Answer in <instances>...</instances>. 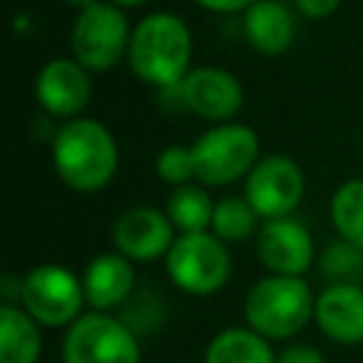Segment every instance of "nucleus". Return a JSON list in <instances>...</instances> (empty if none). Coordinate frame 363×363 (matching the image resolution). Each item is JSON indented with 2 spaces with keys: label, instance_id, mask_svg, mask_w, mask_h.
Listing matches in <instances>:
<instances>
[{
  "label": "nucleus",
  "instance_id": "obj_11",
  "mask_svg": "<svg viewBox=\"0 0 363 363\" xmlns=\"http://www.w3.org/2000/svg\"><path fill=\"white\" fill-rule=\"evenodd\" d=\"M255 250L269 275H303L312 267L315 244L309 230L295 218L264 221L255 238Z\"/></svg>",
  "mask_w": 363,
  "mask_h": 363
},
{
  "label": "nucleus",
  "instance_id": "obj_13",
  "mask_svg": "<svg viewBox=\"0 0 363 363\" xmlns=\"http://www.w3.org/2000/svg\"><path fill=\"white\" fill-rule=\"evenodd\" d=\"M173 221L156 207H130L113 224V244L128 261H153L173 247Z\"/></svg>",
  "mask_w": 363,
  "mask_h": 363
},
{
  "label": "nucleus",
  "instance_id": "obj_10",
  "mask_svg": "<svg viewBox=\"0 0 363 363\" xmlns=\"http://www.w3.org/2000/svg\"><path fill=\"white\" fill-rule=\"evenodd\" d=\"M91 77L88 68L74 57L48 60L34 79V94L43 111L62 119H77V113L91 102Z\"/></svg>",
  "mask_w": 363,
  "mask_h": 363
},
{
  "label": "nucleus",
  "instance_id": "obj_15",
  "mask_svg": "<svg viewBox=\"0 0 363 363\" xmlns=\"http://www.w3.org/2000/svg\"><path fill=\"white\" fill-rule=\"evenodd\" d=\"M133 286H136L133 261H128L122 252H99L96 258H91L82 275L85 303L94 312H108L125 303Z\"/></svg>",
  "mask_w": 363,
  "mask_h": 363
},
{
  "label": "nucleus",
  "instance_id": "obj_17",
  "mask_svg": "<svg viewBox=\"0 0 363 363\" xmlns=\"http://www.w3.org/2000/svg\"><path fill=\"white\" fill-rule=\"evenodd\" d=\"M40 349V323L20 306H0V363H37Z\"/></svg>",
  "mask_w": 363,
  "mask_h": 363
},
{
  "label": "nucleus",
  "instance_id": "obj_8",
  "mask_svg": "<svg viewBox=\"0 0 363 363\" xmlns=\"http://www.w3.org/2000/svg\"><path fill=\"white\" fill-rule=\"evenodd\" d=\"M20 301L40 326H71L85 306L82 278L60 264H40L23 278Z\"/></svg>",
  "mask_w": 363,
  "mask_h": 363
},
{
  "label": "nucleus",
  "instance_id": "obj_18",
  "mask_svg": "<svg viewBox=\"0 0 363 363\" xmlns=\"http://www.w3.org/2000/svg\"><path fill=\"white\" fill-rule=\"evenodd\" d=\"M204 363H275V354L269 340L250 326H230L210 340Z\"/></svg>",
  "mask_w": 363,
  "mask_h": 363
},
{
  "label": "nucleus",
  "instance_id": "obj_16",
  "mask_svg": "<svg viewBox=\"0 0 363 363\" xmlns=\"http://www.w3.org/2000/svg\"><path fill=\"white\" fill-rule=\"evenodd\" d=\"M244 37L264 57L284 54L295 40V17L289 6L281 0H255L244 11Z\"/></svg>",
  "mask_w": 363,
  "mask_h": 363
},
{
  "label": "nucleus",
  "instance_id": "obj_7",
  "mask_svg": "<svg viewBox=\"0 0 363 363\" xmlns=\"http://www.w3.org/2000/svg\"><path fill=\"white\" fill-rule=\"evenodd\" d=\"M62 363H142V354L130 326L91 309L65 329Z\"/></svg>",
  "mask_w": 363,
  "mask_h": 363
},
{
  "label": "nucleus",
  "instance_id": "obj_9",
  "mask_svg": "<svg viewBox=\"0 0 363 363\" xmlns=\"http://www.w3.org/2000/svg\"><path fill=\"white\" fill-rule=\"evenodd\" d=\"M244 199L258 218H286L303 199V173L289 156H264L244 182Z\"/></svg>",
  "mask_w": 363,
  "mask_h": 363
},
{
  "label": "nucleus",
  "instance_id": "obj_2",
  "mask_svg": "<svg viewBox=\"0 0 363 363\" xmlns=\"http://www.w3.org/2000/svg\"><path fill=\"white\" fill-rule=\"evenodd\" d=\"M54 170L57 176L77 193L102 190L116 167H119V147L113 133L88 116L68 119L54 136Z\"/></svg>",
  "mask_w": 363,
  "mask_h": 363
},
{
  "label": "nucleus",
  "instance_id": "obj_24",
  "mask_svg": "<svg viewBox=\"0 0 363 363\" xmlns=\"http://www.w3.org/2000/svg\"><path fill=\"white\" fill-rule=\"evenodd\" d=\"M337 6H340V0H295V9H298L303 17H309V20L329 17Z\"/></svg>",
  "mask_w": 363,
  "mask_h": 363
},
{
  "label": "nucleus",
  "instance_id": "obj_23",
  "mask_svg": "<svg viewBox=\"0 0 363 363\" xmlns=\"http://www.w3.org/2000/svg\"><path fill=\"white\" fill-rule=\"evenodd\" d=\"M275 363H326V357L309 343H292L275 354Z\"/></svg>",
  "mask_w": 363,
  "mask_h": 363
},
{
  "label": "nucleus",
  "instance_id": "obj_27",
  "mask_svg": "<svg viewBox=\"0 0 363 363\" xmlns=\"http://www.w3.org/2000/svg\"><path fill=\"white\" fill-rule=\"evenodd\" d=\"M68 3H71V6H77V9L82 11V9H88V6H94V3H99V0H68Z\"/></svg>",
  "mask_w": 363,
  "mask_h": 363
},
{
  "label": "nucleus",
  "instance_id": "obj_20",
  "mask_svg": "<svg viewBox=\"0 0 363 363\" xmlns=\"http://www.w3.org/2000/svg\"><path fill=\"white\" fill-rule=\"evenodd\" d=\"M329 216L340 238L363 250V179H352L332 193Z\"/></svg>",
  "mask_w": 363,
  "mask_h": 363
},
{
  "label": "nucleus",
  "instance_id": "obj_22",
  "mask_svg": "<svg viewBox=\"0 0 363 363\" xmlns=\"http://www.w3.org/2000/svg\"><path fill=\"white\" fill-rule=\"evenodd\" d=\"M156 176L173 187L190 184V179H196V162H193V150L182 147V145H170L156 156Z\"/></svg>",
  "mask_w": 363,
  "mask_h": 363
},
{
  "label": "nucleus",
  "instance_id": "obj_25",
  "mask_svg": "<svg viewBox=\"0 0 363 363\" xmlns=\"http://www.w3.org/2000/svg\"><path fill=\"white\" fill-rule=\"evenodd\" d=\"M199 3L201 9H210V11H247L255 0H193Z\"/></svg>",
  "mask_w": 363,
  "mask_h": 363
},
{
  "label": "nucleus",
  "instance_id": "obj_3",
  "mask_svg": "<svg viewBox=\"0 0 363 363\" xmlns=\"http://www.w3.org/2000/svg\"><path fill=\"white\" fill-rule=\"evenodd\" d=\"M244 318L267 340H286L315 318V295L298 275H267L244 301Z\"/></svg>",
  "mask_w": 363,
  "mask_h": 363
},
{
  "label": "nucleus",
  "instance_id": "obj_6",
  "mask_svg": "<svg viewBox=\"0 0 363 363\" xmlns=\"http://www.w3.org/2000/svg\"><path fill=\"white\" fill-rule=\"evenodd\" d=\"M130 31L133 28H128L122 9L99 0L77 14L71 31V57L88 71H108L128 57Z\"/></svg>",
  "mask_w": 363,
  "mask_h": 363
},
{
  "label": "nucleus",
  "instance_id": "obj_14",
  "mask_svg": "<svg viewBox=\"0 0 363 363\" xmlns=\"http://www.w3.org/2000/svg\"><path fill=\"white\" fill-rule=\"evenodd\" d=\"M315 320L335 343H363V286L332 281L315 298Z\"/></svg>",
  "mask_w": 363,
  "mask_h": 363
},
{
  "label": "nucleus",
  "instance_id": "obj_26",
  "mask_svg": "<svg viewBox=\"0 0 363 363\" xmlns=\"http://www.w3.org/2000/svg\"><path fill=\"white\" fill-rule=\"evenodd\" d=\"M108 3H113V6H145V3H150V0H108Z\"/></svg>",
  "mask_w": 363,
  "mask_h": 363
},
{
  "label": "nucleus",
  "instance_id": "obj_12",
  "mask_svg": "<svg viewBox=\"0 0 363 363\" xmlns=\"http://www.w3.org/2000/svg\"><path fill=\"white\" fill-rule=\"evenodd\" d=\"M182 105L187 111H193L201 119L210 122H227L238 113L241 102H244V88L241 82L216 65H204V68H193L182 82Z\"/></svg>",
  "mask_w": 363,
  "mask_h": 363
},
{
  "label": "nucleus",
  "instance_id": "obj_5",
  "mask_svg": "<svg viewBox=\"0 0 363 363\" xmlns=\"http://www.w3.org/2000/svg\"><path fill=\"white\" fill-rule=\"evenodd\" d=\"M170 281L190 295L218 292L233 272L227 244L213 233H182L164 255Z\"/></svg>",
  "mask_w": 363,
  "mask_h": 363
},
{
  "label": "nucleus",
  "instance_id": "obj_4",
  "mask_svg": "<svg viewBox=\"0 0 363 363\" xmlns=\"http://www.w3.org/2000/svg\"><path fill=\"white\" fill-rule=\"evenodd\" d=\"M193 162H196V179L204 187H221L241 176H250V170L258 164V133L247 125H216L204 130L193 145Z\"/></svg>",
  "mask_w": 363,
  "mask_h": 363
},
{
  "label": "nucleus",
  "instance_id": "obj_19",
  "mask_svg": "<svg viewBox=\"0 0 363 363\" xmlns=\"http://www.w3.org/2000/svg\"><path fill=\"white\" fill-rule=\"evenodd\" d=\"M213 210H216V204L199 184L173 187V193L167 199V218L173 221L179 235L182 233H207V227L213 224Z\"/></svg>",
  "mask_w": 363,
  "mask_h": 363
},
{
  "label": "nucleus",
  "instance_id": "obj_1",
  "mask_svg": "<svg viewBox=\"0 0 363 363\" xmlns=\"http://www.w3.org/2000/svg\"><path fill=\"white\" fill-rule=\"evenodd\" d=\"M193 37L182 17L153 11L136 23L128 45L130 71L156 88H173L190 74Z\"/></svg>",
  "mask_w": 363,
  "mask_h": 363
},
{
  "label": "nucleus",
  "instance_id": "obj_21",
  "mask_svg": "<svg viewBox=\"0 0 363 363\" xmlns=\"http://www.w3.org/2000/svg\"><path fill=\"white\" fill-rule=\"evenodd\" d=\"M255 221H258V213L252 210V204L247 199L227 196V199L216 201L210 230L224 244H241L255 233Z\"/></svg>",
  "mask_w": 363,
  "mask_h": 363
}]
</instances>
